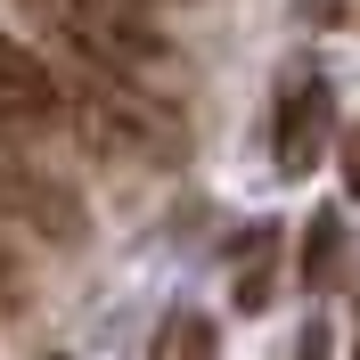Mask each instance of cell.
<instances>
[{
  "mask_svg": "<svg viewBox=\"0 0 360 360\" xmlns=\"http://www.w3.org/2000/svg\"><path fill=\"white\" fill-rule=\"evenodd\" d=\"M66 123L82 131L90 156H139V164H172L188 148V123L164 98L156 82H131V74L82 66L66 82Z\"/></svg>",
  "mask_w": 360,
  "mask_h": 360,
  "instance_id": "1",
  "label": "cell"
},
{
  "mask_svg": "<svg viewBox=\"0 0 360 360\" xmlns=\"http://www.w3.org/2000/svg\"><path fill=\"white\" fill-rule=\"evenodd\" d=\"M328 123H336L328 74H319V66H287V74H278V123H270V148H278V172H287V180H303L319 164Z\"/></svg>",
  "mask_w": 360,
  "mask_h": 360,
  "instance_id": "2",
  "label": "cell"
},
{
  "mask_svg": "<svg viewBox=\"0 0 360 360\" xmlns=\"http://www.w3.org/2000/svg\"><path fill=\"white\" fill-rule=\"evenodd\" d=\"M0 221H33L41 238L74 246V238H82V205H74L58 180H41L17 148H0Z\"/></svg>",
  "mask_w": 360,
  "mask_h": 360,
  "instance_id": "3",
  "label": "cell"
},
{
  "mask_svg": "<svg viewBox=\"0 0 360 360\" xmlns=\"http://www.w3.org/2000/svg\"><path fill=\"white\" fill-rule=\"evenodd\" d=\"M66 115V82L41 49H25L8 25H0V123H58Z\"/></svg>",
  "mask_w": 360,
  "mask_h": 360,
  "instance_id": "4",
  "label": "cell"
},
{
  "mask_svg": "<svg viewBox=\"0 0 360 360\" xmlns=\"http://www.w3.org/2000/svg\"><path fill=\"white\" fill-rule=\"evenodd\" d=\"M270 295H278V229L254 221V238L238 246V270H229V303L238 311H262Z\"/></svg>",
  "mask_w": 360,
  "mask_h": 360,
  "instance_id": "5",
  "label": "cell"
},
{
  "mask_svg": "<svg viewBox=\"0 0 360 360\" xmlns=\"http://www.w3.org/2000/svg\"><path fill=\"white\" fill-rule=\"evenodd\" d=\"M148 360H213V319H205V311H164Z\"/></svg>",
  "mask_w": 360,
  "mask_h": 360,
  "instance_id": "6",
  "label": "cell"
},
{
  "mask_svg": "<svg viewBox=\"0 0 360 360\" xmlns=\"http://www.w3.org/2000/svg\"><path fill=\"white\" fill-rule=\"evenodd\" d=\"M336 262H344V221H336V213H319V221L303 229V278H311V287H328V278H336Z\"/></svg>",
  "mask_w": 360,
  "mask_h": 360,
  "instance_id": "7",
  "label": "cell"
},
{
  "mask_svg": "<svg viewBox=\"0 0 360 360\" xmlns=\"http://www.w3.org/2000/svg\"><path fill=\"white\" fill-rule=\"evenodd\" d=\"M0 303H17V254H8V229H0Z\"/></svg>",
  "mask_w": 360,
  "mask_h": 360,
  "instance_id": "8",
  "label": "cell"
},
{
  "mask_svg": "<svg viewBox=\"0 0 360 360\" xmlns=\"http://www.w3.org/2000/svg\"><path fill=\"white\" fill-rule=\"evenodd\" d=\"M295 352H303V360H328V319H311V328H303V344H295Z\"/></svg>",
  "mask_w": 360,
  "mask_h": 360,
  "instance_id": "9",
  "label": "cell"
},
{
  "mask_svg": "<svg viewBox=\"0 0 360 360\" xmlns=\"http://www.w3.org/2000/svg\"><path fill=\"white\" fill-rule=\"evenodd\" d=\"M344 188H352V197H360V131L344 139Z\"/></svg>",
  "mask_w": 360,
  "mask_h": 360,
  "instance_id": "10",
  "label": "cell"
},
{
  "mask_svg": "<svg viewBox=\"0 0 360 360\" xmlns=\"http://www.w3.org/2000/svg\"><path fill=\"white\" fill-rule=\"evenodd\" d=\"M352 360H360V344H352Z\"/></svg>",
  "mask_w": 360,
  "mask_h": 360,
  "instance_id": "11",
  "label": "cell"
},
{
  "mask_svg": "<svg viewBox=\"0 0 360 360\" xmlns=\"http://www.w3.org/2000/svg\"><path fill=\"white\" fill-rule=\"evenodd\" d=\"M148 8H156V0H148Z\"/></svg>",
  "mask_w": 360,
  "mask_h": 360,
  "instance_id": "12",
  "label": "cell"
}]
</instances>
